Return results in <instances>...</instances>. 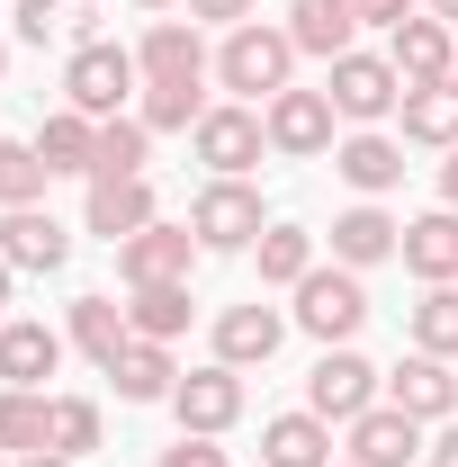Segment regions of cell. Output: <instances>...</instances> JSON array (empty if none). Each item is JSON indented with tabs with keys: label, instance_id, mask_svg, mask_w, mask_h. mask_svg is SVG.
<instances>
[{
	"label": "cell",
	"instance_id": "cell-1",
	"mask_svg": "<svg viewBox=\"0 0 458 467\" xmlns=\"http://www.w3.org/2000/svg\"><path fill=\"white\" fill-rule=\"evenodd\" d=\"M216 81H225L243 109H270L279 90H297V36H287V27H261V18L225 27V46H216Z\"/></svg>",
	"mask_w": 458,
	"mask_h": 467
},
{
	"label": "cell",
	"instance_id": "cell-2",
	"mask_svg": "<svg viewBox=\"0 0 458 467\" xmlns=\"http://www.w3.org/2000/svg\"><path fill=\"white\" fill-rule=\"evenodd\" d=\"M135 81H144L135 46L81 36V46H72V63H63V109H81V117H126V99H144Z\"/></svg>",
	"mask_w": 458,
	"mask_h": 467
},
{
	"label": "cell",
	"instance_id": "cell-3",
	"mask_svg": "<svg viewBox=\"0 0 458 467\" xmlns=\"http://www.w3.org/2000/svg\"><path fill=\"white\" fill-rule=\"evenodd\" d=\"M287 296H297V306H287V324H297V333H315L324 350L350 342V333L369 324V288H359V270H342V261H333V270L315 261V270H306Z\"/></svg>",
	"mask_w": 458,
	"mask_h": 467
},
{
	"label": "cell",
	"instance_id": "cell-4",
	"mask_svg": "<svg viewBox=\"0 0 458 467\" xmlns=\"http://www.w3.org/2000/svg\"><path fill=\"white\" fill-rule=\"evenodd\" d=\"M189 234H198V252H252L270 216H261V189L252 180H207L198 198H189Z\"/></svg>",
	"mask_w": 458,
	"mask_h": 467
},
{
	"label": "cell",
	"instance_id": "cell-5",
	"mask_svg": "<svg viewBox=\"0 0 458 467\" xmlns=\"http://www.w3.org/2000/svg\"><path fill=\"white\" fill-rule=\"evenodd\" d=\"M378 387H387V378H378L350 342H333L315 368H306V413H324V422H342V431H350L359 413L378 405Z\"/></svg>",
	"mask_w": 458,
	"mask_h": 467
},
{
	"label": "cell",
	"instance_id": "cell-6",
	"mask_svg": "<svg viewBox=\"0 0 458 467\" xmlns=\"http://www.w3.org/2000/svg\"><path fill=\"white\" fill-rule=\"evenodd\" d=\"M324 99H333V117H342V126H378V117H396L404 72H396L387 55H359V46H350V55L333 63V81H324Z\"/></svg>",
	"mask_w": 458,
	"mask_h": 467
},
{
	"label": "cell",
	"instance_id": "cell-7",
	"mask_svg": "<svg viewBox=\"0 0 458 467\" xmlns=\"http://www.w3.org/2000/svg\"><path fill=\"white\" fill-rule=\"evenodd\" d=\"M189 153L207 162L216 180H243L261 153H270V126H261V109H243V99H225V109L198 117V135H189Z\"/></svg>",
	"mask_w": 458,
	"mask_h": 467
},
{
	"label": "cell",
	"instance_id": "cell-8",
	"mask_svg": "<svg viewBox=\"0 0 458 467\" xmlns=\"http://www.w3.org/2000/svg\"><path fill=\"white\" fill-rule=\"evenodd\" d=\"M172 413H180V431H207V441H225L234 422H243V368H225V359L189 368V378L172 387Z\"/></svg>",
	"mask_w": 458,
	"mask_h": 467
},
{
	"label": "cell",
	"instance_id": "cell-9",
	"mask_svg": "<svg viewBox=\"0 0 458 467\" xmlns=\"http://www.w3.org/2000/svg\"><path fill=\"white\" fill-rule=\"evenodd\" d=\"M261 126H270V153H287V162H315V153H333V99L324 90H279L270 109H261Z\"/></svg>",
	"mask_w": 458,
	"mask_h": 467
},
{
	"label": "cell",
	"instance_id": "cell-10",
	"mask_svg": "<svg viewBox=\"0 0 458 467\" xmlns=\"http://www.w3.org/2000/svg\"><path fill=\"white\" fill-rule=\"evenodd\" d=\"M387 405L413 413V422H450V413H458V359L404 350L396 368H387Z\"/></svg>",
	"mask_w": 458,
	"mask_h": 467
},
{
	"label": "cell",
	"instance_id": "cell-11",
	"mask_svg": "<svg viewBox=\"0 0 458 467\" xmlns=\"http://www.w3.org/2000/svg\"><path fill=\"white\" fill-rule=\"evenodd\" d=\"M189 261H198V234L189 225H144L117 243V279L126 288H172V279H189Z\"/></svg>",
	"mask_w": 458,
	"mask_h": 467
},
{
	"label": "cell",
	"instance_id": "cell-12",
	"mask_svg": "<svg viewBox=\"0 0 458 467\" xmlns=\"http://www.w3.org/2000/svg\"><path fill=\"white\" fill-rule=\"evenodd\" d=\"M387 63L404 72V90H422V81H458V36H450V18L413 9L396 36H387Z\"/></svg>",
	"mask_w": 458,
	"mask_h": 467
},
{
	"label": "cell",
	"instance_id": "cell-13",
	"mask_svg": "<svg viewBox=\"0 0 458 467\" xmlns=\"http://www.w3.org/2000/svg\"><path fill=\"white\" fill-rule=\"evenodd\" d=\"M279 342H287V315L261 306V296H243V306L216 315V359H225V368H270Z\"/></svg>",
	"mask_w": 458,
	"mask_h": 467
},
{
	"label": "cell",
	"instance_id": "cell-14",
	"mask_svg": "<svg viewBox=\"0 0 458 467\" xmlns=\"http://www.w3.org/2000/svg\"><path fill=\"white\" fill-rule=\"evenodd\" d=\"M135 63H144V81H207L216 72V55L198 46V18H153Z\"/></svg>",
	"mask_w": 458,
	"mask_h": 467
},
{
	"label": "cell",
	"instance_id": "cell-15",
	"mask_svg": "<svg viewBox=\"0 0 458 467\" xmlns=\"http://www.w3.org/2000/svg\"><path fill=\"white\" fill-rule=\"evenodd\" d=\"M396 252H404V225L378 198H359V207L333 216V261H342V270H378V261H396Z\"/></svg>",
	"mask_w": 458,
	"mask_h": 467
},
{
	"label": "cell",
	"instance_id": "cell-16",
	"mask_svg": "<svg viewBox=\"0 0 458 467\" xmlns=\"http://www.w3.org/2000/svg\"><path fill=\"white\" fill-rule=\"evenodd\" d=\"M0 261L9 270H63L72 261V234L46 207H0Z\"/></svg>",
	"mask_w": 458,
	"mask_h": 467
},
{
	"label": "cell",
	"instance_id": "cell-17",
	"mask_svg": "<svg viewBox=\"0 0 458 467\" xmlns=\"http://www.w3.org/2000/svg\"><path fill=\"white\" fill-rule=\"evenodd\" d=\"M55 368H63V333L55 324H27V315L0 324V387H36V396H46Z\"/></svg>",
	"mask_w": 458,
	"mask_h": 467
},
{
	"label": "cell",
	"instance_id": "cell-18",
	"mask_svg": "<svg viewBox=\"0 0 458 467\" xmlns=\"http://www.w3.org/2000/svg\"><path fill=\"white\" fill-rule=\"evenodd\" d=\"M404 459H422V422H413V413L369 405L350 422V467H404Z\"/></svg>",
	"mask_w": 458,
	"mask_h": 467
},
{
	"label": "cell",
	"instance_id": "cell-19",
	"mask_svg": "<svg viewBox=\"0 0 458 467\" xmlns=\"http://www.w3.org/2000/svg\"><path fill=\"white\" fill-rule=\"evenodd\" d=\"M333 171H342L359 198H387V189L404 180V144H396V135H378V126H359V135L333 144Z\"/></svg>",
	"mask_w": 458,
	"mask_h": 467
},
{
	"label": "cell",
	"instance_id": "cell-20",
	"mask_svg": "<svg viewBox=\"0 0 458 467\" xmlns=\"http://www.w3.org/2000/svg\"><path fill=\"white\" fill-rule=\"evenodd\" d=\"M287 36H297V55L342 63L350 46H359V9H350V0H287Z\"/></svg>",
	"mask_w": 458,
	"mask_h": 467
},
{
	"label": "cell",
	"instance_id": "cell-21",
	"mask_svg": "<svg viewBox=\"0 0 458 467\" xmlns=\"http://www.w3.org/2000/svg\"><path fill=\"white\" fill-rule=\"evenodd\" d=\"M261 467H333V422L324 413H270L261 422Z\"/></svg>",
	"mask_w": 458,
	"mask_h": 467
},
{
	"label": "cell",
	"instance_id": "cell-22",
	"mask_svg": "<svg viewBox=\"0 0 458 467\" xmlns=\"http://www.w3.org/2000/svg\"><path fill=\"white\" fill-rule=\"evenodd\" d=\"M396 261L413 270V279H422V288H450V279H458V216H450V207L413 216V225H404V252H396Z\"/></svg>",
	"mask_w": 458,
	"mask_h": 467
},
{
	"label": "cell",
	"instance_id": "cell-23",
	"mask_svg": "<svg viewBox=\"0 0 458 467\" xmlns=\"http://www.w3.org/2000/svg\"><path fill=\"white\" fill-rule=\"evenodd\" d=\"M109 378H117V396H126V405H172L180 359H172V342H126V350L109 359Z\"/></svg>",
	"mask_w": 458,
	"mask_h": 467
},
{
	"label": "cell",
	"instance_id": "cell-24",
	"mask_svg": "<svg viewBox=\"0 0 458 467\" xmlns=\"http://www.w3.org/2000/svg\"><path fill=\"white\" fill-rule=\"evenodd\" d=\"M162 225V207H153V189L144 180H90V234L99 243H126V234Z\"/></svg>",
	"mask_w": 458,
	"mask_h": 467
},
{
	"label": "cell",
	"instance_id": "cell-25",
	"mask_svg": "<svg viewBox=\"0 0 458 467\" xmlns=\"http://www.w3.org/2000/svg\"><path fill=\"white\" fill-rule=\"evenodd\" d=\"M63 342L81 350V359H99V368H109L117 350L135 342V324H126V306H117V296H72V324H63Z\"/></svg>",
	"mask_w": 458,
	"mask_h": 467
},
{
	"label": "cell",
	"instance_id": "cell-26",
	"mask_svg": "<svg viewBox=\"0 0 458 467\" xmlns=\"http://www.w3.org/2000/svg\"><path fill=\"white\" fill-rule=\"evenodd\" d=\"M36 153H46V171H55V180H90V153H99V117L55 109L46 126H36Z\"/></svg>",
	"mask_w": 458,
	"mask_h": 467
},
{
	"label": "cell",
	"instance_id": "cell-27",
	"mask_svg": "<svg viewBox=\"0 0 458 467\" xmlns=\"http://www.w3.org/2000/svg\"><path fill=\"white\" fill-rule=\"evenodd\" d=\"M396 117H404V144H441V153H450V144H458V81H422V90H404Z\"/></svg>",
	"mask_w": 458,
	"mask_h": 467
},
{
	"label": "cell",
	"instance_id": "cell-28",
	"mask_svg": "<svg viewBox=\"0 0 458 467\" xmlns=\"http://www.w3.org/2000/svg\"><path fill=\"white\" fill-rule=\"evenodd\" d=\"M189 279H172V288H126V324H135V342H180L189 333Z\"/></svg>",
	"mask_w": 458,
	"mask_h": 467
},
{
	"label": "cell",
	"instance_id": "cell-29",
	"mask_svg": "<svg viewBox=\"0 0 458 467\" xmlns=\"http://www.w3.org/2000/svg\"><path fill=\"white\" fill-rule=\"evenodd\" d=\"M144 153H153V126H144V117H99L90 180H144Z\"/></svg>",
	"mask_w": 458,
	"mask_h": 467
},
{
	"label": "cell",
	"instance_id": "cell-30",
	"mask_svg": "<svg viewBox=\"0 0 458 467\" xmlns=\"http://www.w3.org/2000/svg\"><path fill=\"white\" fill-rule=\"evenodd\" d=\"M135 117H144L153 135H198V117H207V81H144Z\"/></svg>",
	"mask_w": 458,
	"mask_h": 467
},
{
	"label": "cell",
	"instance_id": "cell-31",
	"mask_svg": "<svg viewBox=\"0 0 458 467\" xmlns=\"http://www.w3.org/2000/svg\"><path fill=\"white\" fill-rule=\"evenodd\" d=\"M252 261H261V288H297V279L315 270V234L306 225H270L252 243Z\"/></svg>",
	"mask_w": 458,
	"mask_h": 467
},
{
	"label": "cell",
	"instance_id": "cell-32",
	"mask_svg": "<svg viewBox=\"0 0 458 467\" xmlns=\"http://www.w3.org/2000/svg\"><path fill=\"white\" fill-rule=\"evenodd\" d=\"M46 405H55V396H36V387H0V450H9V459L46 450Z\"/></svg>",
	"mask_w": 458,
	"mask_h": 467
},
{
	"label": "cell",
	"instance_id": "cell-33",
	"mask_svg": "<svg viewBox=\"0 0 458 467\" xmlns=\"http://www.w3.org/2000/svg\"><path fill=\"white\" fill-rule=\"evenodd\" d=\"M46 450L90 459V450H99V405H90V396H55V405H46Z\"/></svg>",
	"mask_w": 458,
	"mask_h": 467
},
{
	"label": "cell",
	"instance_id": "cell-34",
	"mask_svg": "<svg viewBox=\"0 0 458 467\" xmlns=\"http://www.w3.org/2000/svg\"><path fill=\"white\" fill-rule=\"evenodd\" d=\"M413 350L458 359V279L450 288H422V306H413Z\"/></svg>",
	"mask_w": 458,
	"mask_h": 467
},
{
	"label": "cell",
	"instance_id": "cell-35",
	"mask_svg": "<svg viewBox=\"0 0 458 467\" xmlns=\"http://www.w3.org/2000/svg\"><path fill=\"white\" fill-rule=\"evenodd\" d=\"M46 153L36 144H0V207H46Z\"/></svg>",
	"mask_w": 458,
	"mask_h": 467
},
{
	"label": "cell",
	"instance_id": "cell-36",
	"mask_svg": "<svg viewBox=\"0 0 458 467\" xmlns=\"http://www.w3.org/2000/svg\"><path fill=\"white\" fill-rule=\"evenodd\" d=\"M9 18H18V46H46V36H63V27H72V18H63V0H18Z\"/></svg>",
	"mask_w": 458,
	"mask_h": 467
},
{
	"label": "cell",
	"instance_id": "cell-37",
	"mask_svg": "<svg viewBox=\"0 0 458 467\" xmlns=\"http://www.w3.org/2000/svg\"><path fill=\"white\" fill-rule=\"evenodd\" d=\"M162 467H234V459L216 450V441H207V431H180L172 450H162Z\"/></svg>",
	"mask_w": 458,
	"mask_h": 467
},
{
	"label": "cell",
	"instance_id": "cell-38",
	"mask_svg": "<svg viewBox=\"0 0 458 467\" xmlns=\"http://www.w3.org/2000/svg\"><path fill=\"white\" fill-rule=\"evenodd\" d=\"M350 9H359V27H387V36H396V27L422 9V0H350Z\"/></svg>",
	"mask_w": 458,
	"mask_h": 467
},
{
	"label": "cell",
	"instance_id": "cell-39",
	"mask_svg": "<svg viewBox=\"0 0 458 467\" xmlns=\"http://www.w3.org/2000/svg\"><path fill=\"white\" fill-rule=\"evenodd\" d=\"M252 9H261V0H189V18H198V27H243Z\"/></svg>",
	"mask_w": 458,
	"mask_h": 467
},
{
	"label": "cell",
	"instance_id": "cell-40",
	"mask_svg": "<svg viewBox=\"0 0 458 467\" xmlns=\"http://www.w3.org/2000/svg\"><path fill=\"white\" fill-rule=\"evenodd\" d=\"M422 459H432V467H458V413H450V422H441V441H432Z\"/></svg>",
	"mask_w": 458,
	"mask_h": 467
},
{
	"label": "cell",
	"instance_id": "cell-41",
	"mask_svg": "<svg viewBox=\"0 0 458 467\" xmlns=\"http://www.w3.org/2000/svg\"><path fill=\"white\" fill-rule=\"evenodd\" d=\"M441 207L458 216V144H450V162H441Z\"/></svg>",
	"mask_w": 458,
	"mask_h": 467
},
{
	"label": "cell",
	"instance_id": "cell-42",
	"mask_svg": "<svg viewBox=\"0 0 458 467\" xmlns=\"http://www.w3.org/2000/svg\"><path fill=\"white\" fill-rule=\"evenodd\" d=\"M18 467H81V459H63V450H27Z\"/></svg>",
	"mask_w": 458,
	"mask_h": 467
},
{
	"label": "cell",
	"instance_id": "cell-43",
	"mask_svg": "<svg viewBox=\"0 0 458 467\" xmlns=\"http://www.w3.org/2000/svg\"><path fill=\"white\" fill-rule=\"evenodd\" d=\"M422 9H432V18H450V27H458V0H422Z\"/></svg>",
	"mask_w": 458,
	"mask_h": 467
},
{
	"label": "cell",
	"instance_id": "cell-44",
	"mask_svg": "<svg viewBox=\"0 0 458 467\" xmlns=\"http://www.w3.org/2000/svg\"><path fill=\"white\" fill-rule=\"evenodd\" d=\"M9 279H18V270H9V261H0V306H9Z\"/></svg>",
	"mask_w": 458,
	"mask_h": 467
},
{
	"label": "cell",
	"instance_id": "cell-45",
	"mask_svg": "<svg viewBox=\"0 0 458 467\" xmlns=\"http://www.w3.org/2000/svg\"><path fill=\"white\" fill-rule=\"evenodd\" d=\"M135 9H153V18H162V9H180V0H135Z\"/></svg>",
	"mask_w": 458,
	"mask_h": 467
},
{
	"label": "cell",
	"instance_id": "cell-46",
	"mask_svg": "<svg viewBox=\"0 0 458 467\" xmlns=\"http://www.w3.org/2000/svg\"><path fill=\"white\" fill-rule=\"evenodd\" d=\"M0 72H9V46H0Z\"/></svg>",
	"mask_w": 458,
	"mask_h": 467
},
{
	"label": "cell",
	"instance_id": "cell-47",
	"mask_svg": "<svg viewBox=\"0 0 458 467\" xmlns=\"http://www.w3.org/2000/svg\"><path fill=\"white\" fill-rule=\"evenodd\" d=\"M0 467H18V459H9V450H0Z\"/></svg>",
	"mask_w": 458,
	"mask_h": 467
},
{
	"label": "cell",
	"instance_id": "cell-48",
	"mask_svg": "<svg viewBox=\"0 0 458 467\" xmlns=\"http://www.w3.org/2000/svg\"><path fill=\"white\" fill-rule=\"evenodd\" d=\"M333 467H350V459H333Z\"/></svg>",
	"mask_w": 458,
	"mask_h": 467
}]
</instances>
